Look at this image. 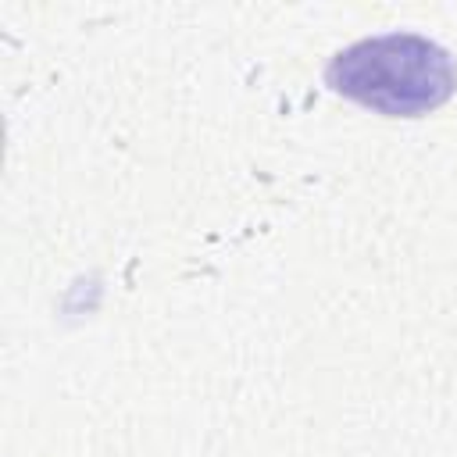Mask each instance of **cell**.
I'll return each mask as SVG.
<instances>
[{"instance_id": "obj_1", "label": "cell", "mask_w": 457, "mask_h": 457, "mask_svg": "<svg viewBox=\"0 0 457 457\" xmlns=\"http://www.w3.org/2000/svg\"><path fill=\"white\" fill-rule=\"evenodd\" d=\"M328 82L364 107L411 118L439 107L453 93L457 71L436 43L389 32L343 50L328 68Z\"/></svg>"}]
</instances>
